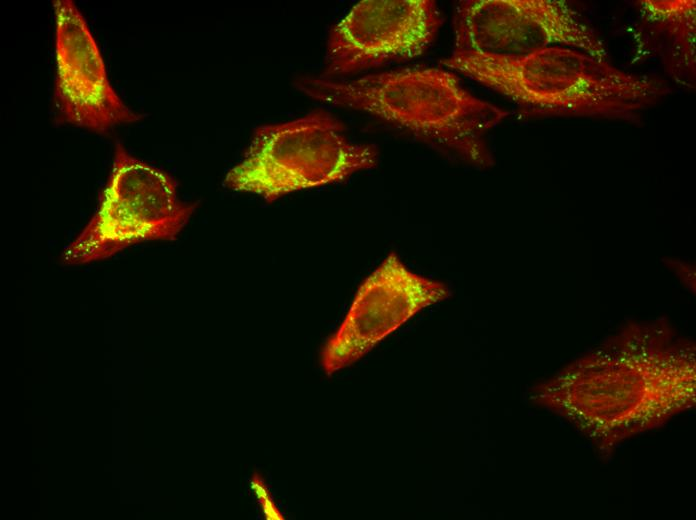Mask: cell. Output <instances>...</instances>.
I'll return each mask as SVG.
<instances>
[{
	"label": "cell",
	"mask_w": 696,
	"mask_h": 520,
	"mask_svg": "<svg viewBox=\"0 0 696 520\" xmlns=\"http://www.w3.org/2000/svg\"><path fill=\"white\" fill-rule=\"evenodd\" d=\"M343 132V124L325 111L259 126L242 160L229 170L224 183L231 190L273 202L374 168L377 148L351 142Z\"/></svg>",
	"instance_id": "cell-3"
},
{
	"label": "cell",
	"mask_w": 696,
	"mask_h": 520,
	"mask_svg": "<svg viewBox=\"0 0 696 520\" xmlns=\"http://www.w3.org/2000/svg\"><path fill=\"white\" fill-rule=\"evenodd\" d=\"M294 86L314 100L366 112L477 164L489 158L483 135L509 114L473 96L456 74L439 68H407L351 80L307 76L297 78Z\"/></svg>",
	"instance_id": "cell-1"
},
{
	"label": "cell",
	"mask_w": 696,
	"mask_h": 520,
	"mask_svg": "<svg viewBox=\"0 0 696 520\" xmlns=\"http://www.w3.org/2000/svg\"><path fill=\"white\" fill-rule=\"evenodd\" d=\"M251 488L259 502L265 519L283 520L284 516L276 506L271 492L264 480L258 474H254L251 479Z\"/></svg>",
	"instance_id": "cell-9"
},
{
	"label": "cell",
	"mask_w": 696,
	"mask_h": 520,
	"mask_svg": "<svg viewBox=\"0 0 696 520\" xmlns=\"http://www.w3.org/2000/svg\"><path fill=\"white\" fill-rule=\"evenodd\" d=\"M450 295L445 283L412 271L398 254L389 253L361 283L324 344V372L330 376L353 365L421 310Z\"/></svg>",
	"instance_id": "cell-6"
},
{
	"label": "cell",
	"mask_w": 696,
	"mask_h": 520,
	"mask_svg": "<svg viewBox=\"0 0 696 520\" xmlns=\"http://www.w3.org/2000/svg\"><path fill=\"white\" fill-rule=\"evenodd\" d=\"M442 18L431 0H364L330 31L323 77L363 72L423 54Z\"/></svg>",
	"instance_id": "cell-7"
},
{
	"label": "cell",
	"mask_w": 696,
	"mask_h": 520,
	"mask_svg": "<svg viewBox=\"0 0 696 520\" xmlns=\"http://www.w3.org/2000/svg\"><path fill=\"white\" fill-rule=\"evenodd\" d=\"M440 64L548 115L630 120L667 93L654 80L563 46L517 57L453 52Z\"/></svg>",
	"instance_id": "cell-2"
},
{
	"label": "cell",
	"mask_w": 696,
	"mask_h": 520,
	"mask_svg": "<svg viewBox=\"0 0 696 520\" xmlns=\"http://www.w3.org/2000/svg\"><path fill=\"white\" fill-rule=\"evenodd\" d=\"M453 27L454 52L517 57L563 46L607 61L594 29L564 1H460Z\"/></svg>",
	"instance_id": "cell-5"
},
{
	"label": "cell",
	"mask_w": 696,
	"mask_h": 520,
	"mask_svg": "<svg viewBox=\"0 0 696 520\" xmlns=\"http://www.w3.org/2000/svg\"><path fill=\"white\" fill-rule=\"evenodd\" d=\"M197 203L179 199L172 176L115 144L112 169L98 208L63 249L66 265L105 260L146 241H173Z\"/></svg>",
	"instance_id": "cell-4"
},
{
	"label": "cell",
	"mask_w": 696,
	"mask_h": 520,
	"mask_svg": "<svg viewBox=\"0 0 696 520\" xmlns=\"http://www.w3.org/2000/svg\"><path fill=\"white\" fill-rule=\"evenodd\" d=\"M52 6L56 67L53 104L58 121L105 134L142 120L143 115L126 105L112 86L98 43L75 2L54 0Z\"/></svg>",
	"instance_id": "cell-8"
}]
</instances>
